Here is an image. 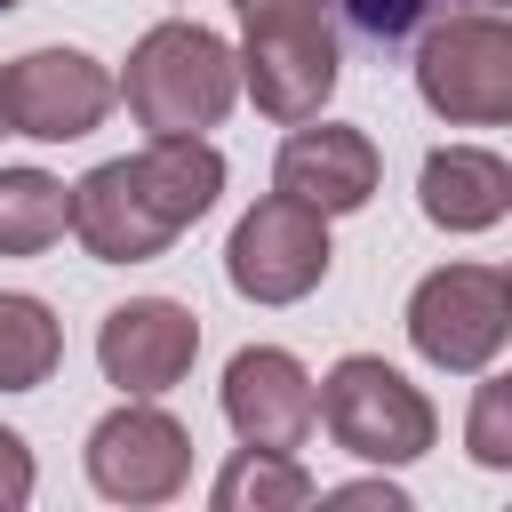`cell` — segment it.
<instances>
[{
  "label": "cell",
  "mask_w": 512,
  "mask_h": 512,
  "mask_svg": "<svg viewBox=\"0 0 512 512\" xmlns=\"http://www.w3.org/2000/svg\"><path fill=\"white\" fill-rule=\"evenodd\" d=\"M504 280H512V264H504Z\"/></svg>",
  "instance_id": "cell-23"
},
{
  "label": "cell",
  "mask_w": 512,
  "mask_h": 512,
  "mask_svg": "<svg viewBox=\"0 0 512 512\" xmlns=\"http://www.w3.org/2000/svg\"><path fill=\"white\" fill-rule=\"evenodd\" d=\"M224 192V152L208 136H144L128 160H96L72 184V240L96 264H152Z\"/></svg>",
  "instance_id": "cell-1"
},
{
  "label": "cell",
  "mask_w": 512,
  "mask_h": 512,
  "mask_svg": "<svg viewBox=\"0 0 512 512\" xmlns=\"http://www.w3.org/2000/svg\"><path fill=\"white\" fill-rule=\"evenodd\" d=\"M224 424L240 432V448H280V456H296V448L312 440V424H320V384L304 376L296 352L248 344V352H232V368H224Z\"/></svg>",
  "instance_id": "cell-11"
},
{
  "label": "cell",
  "mask_w": 512,
  "mask_h": 512,
  "mask_svg": "<svg viewBox=\"0 0 512 512\" xmlns=\"http://www.w3.org/2000/svg\"><path fill=\"white\" fill-rule=\"evenodd\" d=\"M0 136H16V120H8V72H0Z\"/></svg>",
  "instance_id": "cell-21"
},
{
  "label": "cell",
  "mask_w": 512,
  "mask_h": 512,
  "mask_svg": "<svg viewBox=\"0 0 512 512\" xmlns=\"http://www.w3.org/2000/svg\"><path fill=\"white\" fill-rule=\"evenodd\" d=\"M376 184H384V152H376L368 128H344V120H304V128H288V144H280V160H272V192H288V200H304V208H320V216L368 208Z\"/></svg>",
  "instance_id": "cell-12"
},
{
  "label": "cell",
  "mask_w": 512,
  "mask_h": 512,
  "mask_svg": "<svg viewBox=\"0 0 512 512\" xmlns=\"http://www.w3.org/2000/svg\"><path fill=\"white\" fill-rule=\"evenodd\" d=\"M416 200L440 232H488L512 216V160L488 144H440V152H424Z\"/></svg>",
  "instance_id": "cell-13"
},
{
  "label": "cell",
  "mask_w": 512,
  "mask_h": 512,
  "mask_svg": "<svg viewBox=\"0 0 512 512\" xmlns=\"http://www.w3.org/2000/svg\"><path fill=\"white\" fill-rule=\"evenodd\" d=\"M72 232V184L48 168H0V256H40Z\"/></svg>",
  "instance_id": "cell-15"
},
{
  "label": "cell",
  "mask_w": 512,
  "mask_h": 512,
  "mask_svg": "<svg viewBox=\"0 0 512 512\" xmlns=\"http://www.w3.org/2000/svg\"><path fill=\"white\" fill-rule=\"evenodd\" d=\"M512 336V280L488 264H440L416 280L408 296V344L448 368V376H480Z\"/></svg>",
  "instance_id": "cell-6"
},
{
  "label": "cell",
  "mask_w": 512,
  "mask_h": 512,
  "mask_svg": "<svg viewBox=\"0 0 512 512\" xmlns=\"http://www.w3.org/2000/svg\"><path fill=\"white\" fill-rule=\"evenodd\" d=\"M240 8V88L264 120L304 128L336 96V16L328 0H232Z\"/></svg>",
  "instance_id": "cell-3"
},
{
  "label": "cell",
  "mask_w": 512,
  "mask_h": 512,
  "mask_svg": "<svg viewBox=\"0 0 512 512\" xmlns=\"http://www.w3.org/2000/svg\"><path fill=\"white\" fill-rule=\"evenodd\" d=\"M320 424H328V440L344 448V456H360V464H416L432 440H440V416H432V400L392 368V360H376V352H352V360H336L328 376H320Z\"/></svg>",
  "instance_id": "cell-4"
},
{
  "label": "cell",
  "mask_w": 512,
  "mask_h": 512,
  "mask_svg": "<svg viewBox=\"0 0 512 512\" xmlns=\"http://www.w3.org/2000/svg\"><path fill=\"white\" fill-rule=\"evenodd\" d=\"M336 8H344V24H352L360 40L400 48V40L432 32L440 16H472V8H504V0H336Z\"/></svg>",
  "instance_id": "cell-17"
},
{
  "label": "cell",
  "mask_w": 512,
  "mask_h": 512,
  "mask_svg": "<svg viewBox=\"0 0 512 512\" xmlns=\"http://www.w3.org/2000/svg\"><path fill=\"white\" fill-rule=\"evenodd\" d=\"M32 480H40V472H32L24 432H8V424H0V512H24V504H32Z\"/></svg>",
  "instance_id": "cell-19"
},
{
  "label": "cell",
  "mask_w": 512,
  "mask_h": 512,
  "mask_svg": "<svg viewBox=\"0 0 512 512\" xmlns=\"http://www.w3.org/2000/svg\"><path fill=\"white\" fill-rule=\"evenodd\" d=\"M208 504H216V512H304V504H320V480H312L296 456H280V448H240V456L216 472Z\"/></svg>",
  "instance_id": "cell-14"
},
{
  "label": "cell",
  "mask_w": 512,
  "mask_h": 512,
  "mask_svg": "<svg viewBox=\"0 0 512 512\" xmlns=\"http://www.w3.org/2000/svg\"><path fill=\"white\" fill-rule=\"evenodd\" d=\"M120 96H128V112H136L144 136H208L232 112V96H240V56L208 24L168 16V24H152L128 48Z\"/></svg>",
  "instance_id": "cell-2"
},
{
  "label": "cell",
  "mask_w": 512,
  "mask_h": 512,
  "mask_svg": "<svg viewBox=\"0 0 512 512\" xmlns=\"http://www.w3.org/2000/svg\"><path fill=\"white\" fill-rule=\"evenodd\" d=\"M328 504H384V512H408V496L392 480H352V488H320Z\"/></svg>",
  "instance_id": "cell-20"
},
{
  "label": "cell",
  "mask_w": 512,
  "mask_h": 512,
  "mask_svg": "<svg viewBox=\"0 0 512 512\" xmlns=\"http://www.w3.org/2000/svg\"><path fill=\"white\" fill-rule=\"evenodd\" d=\"M120 80L88 56V48H32L8 64V120L16 136H40V144H80L88 128H104Z\"/></svg>",
  "instance_id": "cell-9"
},
{
  "label": "cell",
  "mask_w": 512,
  "mask_h": 512,
  "mask_svg": "<svg viewBox=\"0 0 512 512\" xmlns=\"http://www.w3.org/2000/svg\"><path fill=\"white\" fill-rule=\"evenodd\" d=\"M8 8H24V0H0V16H8Z\"/></svg>",
  "instance_id": "cell-22"
},
{
  "label": "cell",
  "mask_w": 512,
  "mask_h": 512,
  "mask_svg": "<svg viewBox=\"0 0 512 512\" xmlns=\"http://www.w3.org/2000/svg\"><path fill=\"white\" fill-rule=\"evenodd\" d=\"M416 96L448 128H512V16L472 8L416 32Z\"/></svg>",
  "instance_id": "cell-5"
},
{
  "label": "cell",
  "mask_w": 512,
  "mask_h": 512,
  "mask_svg": "<svg viewBox=\"0 0 512 512\" xmlns=\"http://www.w3.org/2000/svg\"><path fill=\"white\" fill-rule=\"evenodd\" d=\"M192 480V432L152 408V400H120L96 432H88V488L112 504H168Z\"/></svg>",
  "instance_id": "cell-8"
},
{
  "label": "cell",
  "mask_w": 512,
  "mask_h": 512,
  "mask_svg": "<svg viewBox=\"0 0 512 512\" xmlns=\"http://www.w3.org/2000/svg\"><path fill=\"white\" fill-rule=\"evenodd\" d=\"M328 256H336L328 248V216L288 200V192H264L224 240V280L248 304H304L328 280Z\"/></svg>",
  "instance_id": "cell-7"
},
{
  "label": "cell",
  "mask_w": 512,
  "mask_h": 512,
  "mask_svg": "<svg viewBox=\"0 0 512 512\" xmlns=\"http://www.w3.org/2000/svg\"><path fill=\"white\" fill-rule=\"evenodd\" d=\"M192 360H200V320H192L176 296H128V304H112L104 328H96V368H104V384H120V392H136V400L176 392V384L192 376Z\"/></svg>",
  "instance_id": "cell-10"
},
{
  "label": "cell",
  "mask_w": 512,
  "mask_h": 512,
  "mask_svg": "<svg viewBox=\"0 0 512 512\" xmlns=\"http://www.w3.org/2000/svg\"><path fill=\"white\" fill-rule=\"evenodd\" d=\"M64 360V328L40 296H0V392H40Z\"/></svg>",
  "instance_id": "cell-16"
},
{
  "label": "cell",
  "mask_w": 512,
  "mask_h": 512,
  "mask_svg": "<svg viewBox=\"0 0 512 512\" xmlns=\"http://www.w3.org/2000/svg\"><path fill=\"white\" fill-rule=\"evenodd\" d=\"M464 448L480 472H512V368H496L464 408Z\"/></svg>",
  "instance_id": "cell-18"
}]
</instances>
